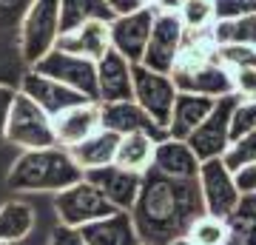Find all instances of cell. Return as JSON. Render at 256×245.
I'll use <instances>...</instances> for the list:
<instances>
[{
  "label": "cell",
  "mask_w": 256,
  "mask_h": 245,
  "mask_svg": "<svg viewBox=\"0 0 256 245\" xmlns=\"http://www.w3.org/2000/svg\"><path fill=\"white\" fill-rule=\"evenodd\" d=\"M134 219L140 242L168 245L176 236H185L196 217L205 214L202 191L196 180H171L160 171H146L137 202L128 211Z\"/></svg>",
  "instance_id": "obj_1"
},
{
  "label": "cell",
  "mask_w": 256,
  "mask_h": 245,
  "mask_svg": "<svg viewBox=\"0 0 256 245\" xmlns=\"http://www.w3.org/2000/svg\"><path fill=\"white\" fill-rule=\"evenodd\" d=\"M80 180L82 168L72 160L68 148H60V145L20 151L6 174V185L23 194H43V191L57 194Z\"/></svg>",
  "instance_id": "obj_2"
},
{
  "label": "cell",
  "mask_w": 256,
  "mask_h": 245,
  "mask_svg": "<svg viewBox=\"0 0 256 245\" xmlns=\"http://www.w3.org/2000/svg\"><path fill=\"white\" fill-rule=\"evenodd\" d=\"M60 37V0H32L18 23V49L32 69L57 46Z\"/></svg>",
  "instance_id": "obj_3"
},
{
  "label": "cell",
  "mask_w": 256,
  "mask_h": 245,
  "mask_svg": "<svg viewBox=\"0 0 256 245\" xmlns=\"http://www.w3.org/2000/svg\"><path fill=\"white\" fill-rule=\"evenodd\" d=\"M6 143L18 145L20 151H34V148L57 145L52 117L34 100H28L23 91H18L14 103H12L9 123H6Z\"/></svg>",
  "instance_id": "obj_4"
},
{
  "label": "cell",
  "mask_w": 256,
  "mask_h": 245,
  "mask_svg": "<svg viewBox=\"0 0 256 245\" xmlns=\"http://www.w3.org/2000/svg\"><path fill=\"white\" fill-rule=\"evenodd\" d=\"M114 211L117 208L102 197V191L97 185H92L86 177L80 182L68 185L66 191H57L54 194L57 222L60 225H68V228H82V225L97 222L102 217H111Z\"/></svg>",
  "instance_id": "obj_5"
},
{
  "label": "cell",
  "mask_w": 256,
  "mask_h": 245,
  "mask_svg": "<svg viewBox=\"0 0 256 245\" xmlns=\"http://www.w3.org/2000/svg\"><path fill=\"white\" fill-rule=\"evenodd\" d=\"M185 37H188V32H185L182 20H180L176 12L156 9L151 37H148L146 55H142V66L151 69V72L171 74L176 60H180V55H182Z\"/></svg>",
  "instance_id": "obj_6"
},
{
  "label": "cell",
  "mask_w": 256,
  "mask_h": 245,
  "mask_svg": "<svg viewBox=\"0 0 256 245\" xmlns=\"http://www.w3.org/2000/svg\"><path fill=\"white\" fill-rule=\"evenodd\" d=\"M239 97L228 94L214 103L210 114L200 123V128L188 137V145L194 148V154L200 157V163L205 160H216L228 151L230 145V120H234V109H236Z\"/></svg>",
  "instance_id": "obj_7"
},
{
  "label": "cell",
  "mask_w": 256,
  "mask_h": 245,
  "mask_svg": "<svg viewBox=\"0 0 256 245\" xmlns=\"http://www.w3.org/2000/svg\"><path fill=\"white\" fill-rule=\"evenodd\" d=\"M200 191H202V205H205V214L210 217L225 219L230 211L239 205L242 200V191L236 185V177L228 165L222 163V157L216 160H205L200 165Z\"/></svg>",
  "instance_id": "obj_8"
},
{
  "label": "cell",
  "mask_w": 256,
  "mask_h": 245,
  "mask_svg": "<svg viewBox=\"0 0 256 245\" xmlns=\"http://www.w3.org/2000/svg\"><path fill=\"white\" fill-rule=\"evenodd\" d=\"M176 86L171 80V74H160L146 69L142 63H134V100L142 106V109L151 114L160 128L168 131V123H171V111H174L176 103Z\"/></svg>",
  "instance_id": "obj_9"
},
{
  "label": "cell",
  "mask_w": 256,
  "mask_h": 245,
  "mask_svg": "<svg viewBox=\"0 0 256 245\" xmlns=\"http://www.w3.org/2000/svg\"><path fill=\"white\" fill-rule=\"evenodd\" d=\"M34 72L46 74L52 80L63 83L68 89L86 94L88 100L97 103V63L94 60H86V57L68 55V52H60V49H52L37 66H32Z\"/></svg>",
  "instance_id": "obj_10"
},
{
  "label": "cell",
  "mask_w": 256,
  "mask_h": 245,
  "mask_svg": "<svg viewBox=\"0 0 256 245\" xmlns=\"http://www.w3.org/2000/svg\"><path fill=\"white\" fill-rule=\"evenodd\" d=\"M156 9H137L131 15H117L108 23L111 29V49L122 55L128 63H142L148 37H151V26H154Z\"/></svg>",
  "instance_id": "obj_11"
},
{
  "label": "cell",
  "mask_w": 256,
  "mask_h": 245,
  "mask_svg": "<svg viewBox=\"0 0 256 245\" xmlns=\"http://www.w3.org/2000/svg\"><path fill=\"white\" fill-rule=\"evenodd\" d=\"M18 91H23L28 100H34L48 117H57V114H63L66 109H74V106H80V103H88L86 94L68 89V86L52 80V77L34 72V69H28V72L23 74Z\"/></svg>",
  "instance_id": "obj_12"
},
{
  "label": "cell",
  "mask_w": 256,
  "mask_h": 245,
  "mask_svg": "<svg viewBox=\"0 0 256 245\" xmlns=\"http://www.w3.org/2000/svg\"><path fill=\"white\" fill-rule=\"evenodd\" d=\"M100 123L102 128H108L114 134H148L154 140L168 137L165 128H160L151 120L142 106L137 100H120V103H100Z\"/></svg>",
  "instance_id": "obj_13"
},
{
  "label": "cell",
  "mask_w": 256,
  "mask_h": 245,
  "mask_svg": "<svg viewBox=\"0 0 256 245\" xmlns=\"http://www.w3.org/2000/svg\"><path fill=\"white\" fill-rule=\"evenodd\" d=\"M86 180L97 185L102 191V197L114 205L117 211H131L134 202H137V194H140V185H142V174H134V171H126L120 165H102V168H92V171L82 174Z\"/></svg>",
  "instance_id": "obj_14"
},
{
  "label": "cell",
  "mask_w": 256,
  "mask_h": 245,
  "mask_svg": "<svg viewBox=\"0 0 256 245\" xmlns=\"http://www.w3.org/2000/svg\"><path fill=\"white\" fill-rule=\"evenodd\" d=\"M134 100V63L111 49L97 60V103Z\"/></svg>",
  "instance_id": "obj_15"
},
{
  "label": "cell",
  "mask_w": 256,
  "mask_h": 245,
  "mask_svg": "<svg viewBox=\"0 0 256 245\" xmlns=\"http://www.w3.org/2000/svg\"><path fill=\"white\" fill-rule=\"evenodd\" d=\"M52 128H54V140L60 148H74L86 137H92L97 128H102L100 103L88 100V103L74 106V109H66L63 114L52 117Z\"/></svg>",
  "instance_id": "obj_16"
},
{
  "label": "cell",
  "mask_w": 256,
  "mask_h": 245,
  "mask_svg": "<svg viewBox=\"0 0 256 245\" xmlns=\"http://www.w3.org/2000/svg\"><path fill=\"white\" fill-rule=\"evenodd\" d=\"M200 157L194 154L188 140L162 137L154 148V171L171 177V180H196L200 177Z\"/></svg>",
  "instance_id": "obj_17"
},
{
  "label": "cell",
  "mask_w": 256,
  "mask_h": 245,
  "mask_svg": "<svg viewBox=\"0 0 256 245\" xmlns=\"http://www.w3.org/2000/svg\"><path fill=\"white\" fill-rule=\"evenodd\" d=\"M60 52H68V55L86 57V60H100L111 52V29L106 20H92V23H82V26L66 32V35L57 37V46Z\"/></svg>",
  "instance_id": "obj_18"
},
{
  "label": "cell",
  "mask_w": 256,
  "mask_h": 245,
  "mask_svg": "<svg viewBox=\"0 0 256 245\" xmlns=\"http://www.w3.org/2000/svg\"><path fill=\"white\" fill-rule=\"evenodd\" d=\"M88 245H140L137 228L128 211H114L111 217H102L97 222L80 228Z\"/></svg>",
  "instance_id": "obj_19"
},
{
  "label": "cell",
  "mask_w": 256,
  "mask_h": 245,
  "mask_svg": "<svg viewBox=\"0 0 256 245\" xmlns=\"http://www.w3.org/2000/svg\"><path fill=\"white\" fill-rule=\"evenodd\" d=\"M210 97H200V94H185L180 91L174 103V111H171V123H168V137H176V140H188V137L200 128V123L210 114L214 109Z\"/></svg>",
  "instance_id": "obj_20"
},
{
  "label": "cell",
  "mask_w": 256,
  "mask_h": 245,
  "mask_svg": "<svg viewBox=\"0 0 256 245\" xmlns=\"http://www.w3.org/2000/svg\"><path fill=\"white\" fill-rule=\"evenodd\" d=\"M117 143H120V134H114L108 128H97L92 137H86L82 143L68 148V154H72V160L80 165L82 174H86V171H92V168H102V165L114 163Z\"/></svg>",
  "instance_id": "obj_21"
},
{
  "label": "cell",
  "mask_w": 256,
  "mask_h": 245,
  "mask_svg": "<svg viewBox=\"0 0 256 245\" xmlns=\"http://www.w3.org/2000/svg\"><path fill=\"white\" fill-rule=\"evenodd\" d=\"M37 214L26 200H9L0 205V245H18L34 231Z\"/></svg>",
  "instance_id": "obj_22"
},
{
  "label": "cell",
  "mask_w": 256,
  "mask_h": 245,
  "mask_svg": "<svg viewBox=\"0 0 256 245\" xmlns=\"http://www.w3.org/2000/svg\"><path fill=\"white\" fill-rule=\"evenodd\" d=\"M160 140L148 134H122L117 143V154H114V165L126 168L134 174H146L154 165V148Z\"/></svg>",
  "instance_id": "obj_23"
},
{
  "label": "cell",
  "mask_w": 256,
  "mask_h": 245,
  "mask_svg": "<svg viewBox=\"0 0 256 245\" xmlns=\"http://www.w3.org/2000/svg\"><path fill=\"white\" fill-rule=\"evenodd\" d=\"M92 20H106V23L114 20V12L108 9L106 0H60V35Z\"/></svg>",
  "instance_id": "obj_24"
},
{
  "label": "cell",
  "mask_w": 256,
  "mask_h": 245,
  "mask_svg": "<svg viewBox=\"0 0 256 245\" xmlns=\"http://www.w3.org/2000/svg\"><path fill=\"white\" fill-rule=\"evenodd\" d=\"M225 245H256V197H242L239 205L225 217Z\"/></svg>",
  "instance_id": "obj_25"
},
{
  "label": "cell",
  "mask_w": 256,
  "mask_h": 245,
  "mask_svg": "<svg viewBox=\"0 0 256 245\" xmlns=\"http://www.w3.org/2000/svg\"><path fill=\"white\" fill-rule=\"evenodd\" d=\"M210 40L216 46H256V12L236 20H216L210 26Z\"/></svg>",
  "instance_id": "obj_26"
},
{
  "label": "cell",
  "mask_w": 256,
  "mask_h": 245,
  "mask_svg": "<svg viewBox=\"0 0 256 245\" xmlns=\"http://www.w3.org/2000/svg\"><path fill=\"white\" fill-rule=\"evenodd\" d=\"M188 239L194 245H225L228 239V228H225V219L220 217H210V214H202L191 222L188 228Z\"/></svg>",
  "instance_id": "obj_27"
},
{
  "label": "cell",
  "mask_w": 256,
  "mask_h": 245,
  "mask_svg": "<svg viewBox=\"0 0 256 245\" xmlns=\"http://www.w3.org/2000/svg\"><path fill=\"white\" fill-rule=\"evenodd\" d=\"M188 35L196 32H208L216 20H214V0H188L182 9L176 12Z\"/></svg>",
  "instance_id": "obj_28"
},
{
  "label": "cell",
  "mask_w": 256,
  "mask_h": 245,
  "mask_svg": "<svg viewBox=\"0 0 256 245\" xmlns=\"http://www.w3.org/2000/svg\"><path fill=\"white\" fill-rule=\"evenodd\" d=\"M222 163L228 165L234 174L242 171L245 165L256 163V131H248V134H242V137H234L230 145H228V151L222 154Z\"/></svg>",
  "instance_id": "obj_29"
},
{
  "label": "cell",
  "mask_w": 256,
  "mask_h": 245,
  "mask_svg": "<svg viewBox=\"0 0 256 245\" xmlns=\"http://www.w3.org/2000/svg\"><path fill=\"white\" fill-rule=\"evenodd\" d=\"M220 63L228 66L230 72L236 69H256V46H216Z\"/></svg>",
  "instance_id": "obj_30"
},
{
  "label": "cell",
  "mask_w": 256,
  "mask_h": 245,
  "mask_svg": "<svg viewBox=\"0 0 256 245\" xmlns=\"http://www.w3.org/2000/svg\"><path fill=\"white\" fill-rule=\"evenodd\" d=\"M248 131H256V100H239L230 120V140L242 137Z\"/></svg>",
  "instance_id": "obj_31"
},
{
  "label": "cell",
  "mask_w": 256,
  "mask_h": 245,
  "mask_svg": "<svg viewBox=\"0 0 256 245\" xmlns=\"http://www.w3.org/2000/svg\"><path fill=\"white\" fill-rule=\"evenodd\" d=\"M256 12V0H214V20H236Z\"/></svg>",
  "instance_id": "obj_32"
},
{
  "label": "cell",
  "mask_w": 256,
  "mask_h": 245,
  "mask_svg": "<svg viewBox=\"0 0 256 245\" xmlns=\"http://www.w3.org/2000/svg\"><path fill=\"white\" fill-rule=\"evenodd\" d=\"M234 94L239 100H256V69H236L234 72Z\"/></svg>",
  "instance_id": "obj_33"
},
{
  "label": "cell",
  "mask_w": 256,
  "mask_h": 245,
  "mask_svg": "<svg viewBox=\"0 0 256 245\" xmlns=\"http://www.w3.org/2000/svg\"><path fill=\"white\" fill-rule=\"evenodd\" d=\"M32 0H0V29H9L20 23L23 12L28 9Z\"/></svg>",
  "instance_id": "obj_34"
},
{
  "label": "cell",
  "mask_w": 256,
  "mask_h": 245,
  "mask_svg": "<svg viewBox=\"0 0 256 245\" xmlns=\"http://www.w3.org/2000/svg\"><path fill=\"white\" fill-rule=\"evenodd\" d=\"M48 245H88V242H86V236H82L80 228H68V225H60L57 222V228L48 236Z\"/></svg>",
  "instance_id": "obj_35"
},
{
  "label": "cell",
  "mask_w": 256,
  "mask_h": 245,
  "mask_svg": "<svg viewBox=\"0 0 256 245\" xmlns=\"http://www.w3.org/2000/svg\"><path fill=\"white\" fill-rule=\"evenodd\" d=\"M14 94H18V89L0 83V145L6 143V123H9V111H12V103H14Z\"/></svg>",
  "instance_id": "obj_36"
},
{
  "label": "cell",
  "mask_w": 256,
  "mask_h": 245,
  "mask_svg": "<svg viewBox=\"0 0 256 245\" xmlns=\"http://www.w3.org/2000/svg\"><path fill=\"white\" fill-rule=\"evenodd\" d=\"M236 177V185L242 191V197H256V163L245 165L242 171L234 174Z\"/></svg>",
  "instance_id": "obj_37"
},
{
  "label": "cell",
  "mask_w": 256,
  "mask_h": 245,
  "mask_svg": "<svg viewBox=\"0 0 256 245\" xmlns=\"http://www.w3.org/2000/svg\"><path fill=\"white\" fill-rule=\"evenodd\" d=\"M106 3H108V9L114 12V18H117V15H131V12H137V9H146L142 0H106Z\"/></svg>",
  "instance_id": "obj_38"
},
{
  "label": "cell",
  "mask_w": 256,
  "mask_h": 245,
  "mask_svg": "<svg viewBox=\"0 0 256 245\" xmlns=\"http://www.w3.org/2000/svg\"><path fill=\"white\" fill-rule=\"evenodd\" d=\"M188 3V0H162V6L160 9H165V12H180Z\"/></svg>",
  "instance_id": "obj_39"
},
{
  "label": "cell",
  "mask_w": 256,
  "mask_h": 245,
  "mask_svg": "<svg viewBox=\"0 0 256 245\" xmlns=\"http://www.w3.org/2000/svg\"><path fill=\"white\" fill-rule=\"evenodd\" d=\"M168 245H194V242L188 239V236H176V239H171Z\"/></svg>",
  "instance_id": "obj_40"
},
{
  "label": "cell",
  "mask_w": 256,
  "mask_h": 245,
  "mask_svg": "<svg viewBox=\"0 0 256 245\" xmlns=\"http://www.w3.org/2000/svg\"><path fill=\"white\" fill-rule=\"evenodd\" d=\"M142 6H148V9H160L162 0H142Z\"/></svg>",
  "instance_id": "obj_41"
},
{
  "label": "cell",
  "mask_w": 256,
  "mask_h": 245,
  "mask_svg": "<svg viewBox=\"0 0 256 245\" xmlns=\"http://www.w3.org/2000/svg\"><path fill=\"white\" fill-rule=\"evenodd\" d=\"M140 245H146V242H140Z\"/></svg>",
  "instance_id": "obj_42"
}]
</instances>
